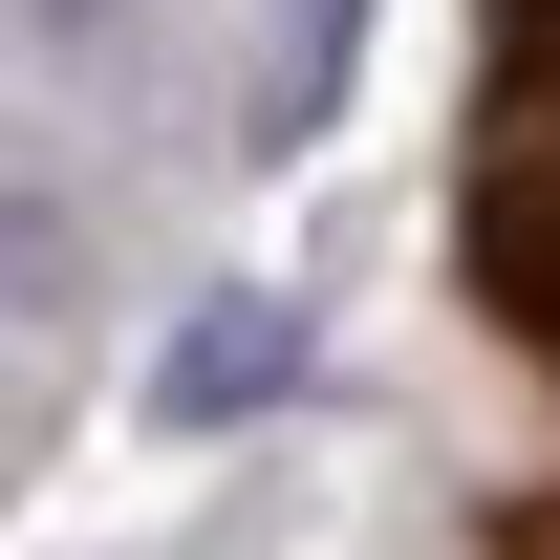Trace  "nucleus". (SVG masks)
<instances>
[{
	"label": "nucleus",
	"mask_w": 560,
	"mask_h": 560,
	"mask_svg": "<svg viewBox=\"0 0 560 560\" xmlns=\"http://www.w3.org/2000/svg\"><path fill=\"white\" fill-rule=\"evenodd\" d=\"M453 280L475 324L560 388V0H475V86H453Z\"/></svg>",
	"instance_id": "f257e3e1"
},
{
	"label": "nucleus",
	"mask_w": 560,
	"mask_h": 560,
	"mask_svg": "<svg viewBox=\"0 0 560 560\" xmlns=\"http://www.w3.org/2000/svg\"><path fill=\"white\" fill-rule=\"evenodd\" d=\"M0 475H22V388H0Z\"/></svg>",
	"instance_id": "39448f33"
},
{
	"label": "nucleus",
	"mask_w": 560,
	"mask_h": 560,
	"mask_svg": "<svg viewBox=\"0 0 560 560\" xmlns=\"http://www.w3.org/2000/svg\"><path fill=\"white\" fill-rule=\"evenodd\" d=\"M475 560H560V475H517V495H495V517H475Z\"/></svg>",
	"instance_id": "20e7f679"
},
{
	"label": "nucleus",
	"mask_w": 560,
	"mask_h": 560,
	"mask_svg": "<svg viewBox=\"0 0 560 560\" xmlns=\"http://www.w3.org/2000/svg\"><path fill=\"white\" fill-rule=\"evenodd\" d=\"M0 302H66V195L0 151Z\"/></svg>",
	"instance_id": "f03ea898"
},
{
	"label": "nucleus",
	"mask_w": 560,
	"mask_h": 560,
	"mask_svg": "<svg viewBox=\"0 0 560 560\" xmlns=\"http://www.w3.org/2000/svg\"><path fill=\"white\" fill-rule=\"evenodd\" d=\"M259 366H280V324H195V346H173V410H237Z\"/></svg>",
	"instance_id": "7ed1b4c3"
}]
</instances>
